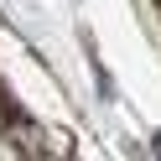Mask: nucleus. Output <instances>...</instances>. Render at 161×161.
<instances>
[{
    "label": "nucleus",
    "instance_id": "f257e3e1",
    "mask_svg": "<svg viewBox=\"0 0 161 161\" xmlns=\"http://www.w3.org/2000/svg\"><path fill=\"white\" fill-rule=\"evenodd\" d=\"M151 151H156V156H161V135H156V140H151Z\"/></svg>",
    "mask_w": 161,
    "mask_h": 161
}]
</instances>
